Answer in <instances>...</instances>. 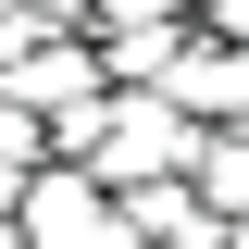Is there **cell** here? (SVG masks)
Here are the masks:
<instances>
[{
  "label": "cell",
  "mask_w": 249,
  "mask_h": 249,
  "mask_svg": "<svg viewBox=\"0 0 249 249\" xmlns=\"http://www.w3.org/2000/svg\"><path fill=\"white\" fill-rule=\"evenodd\" d=\"M212 25H237V37H249V0H212Z\"/></svg>",
  "instance_id": "277c9868"
},
{
  "label": "cell",
  "mask_w": 249,
  "mask_h": 249,
  "mask_svg": "<svg viewBox=\"0 0 249 249\" xmlns=\"http://www.w3.org/2000/svg\"><path fill=\"white\" fill-rule=\"evenodd\" d=\"M175 112H249V50H224V37H199V50H175L150 75Z\"/></svg>",
  "instance_id": "7a4b0ae2"
},
{
  "label": "cell",
  "mask_w": 249,
  "mask_h": 249,
  "mask_svg": "<svg viewBox=\"0 0 249 249\" xmlns=\"http://www.w3.org/2000/svg\"><path fill=\"white\" fill-rule=\"evenodd\" d=\"M199 187L237 212V199H249V137H212V150H199Z\"/></svg>",
  "instance_id": "3957f363"
},
{
  "label": "cell",
  "mask_w": 249,
  "mask_h": 249,
  "mask_svg": "<svg viewBox=\"0 0 249 249\" xmlns=\"http://www.w3.org/2000/svg\"><path fill=\"white\" fill-rule=\"evenodd\" d=\"M25 237L37 249H124V224H112V199L88 175H37L25 187Z\"/></svg>",
  "instance_id": "6da1fadb"
}]
</instances>
